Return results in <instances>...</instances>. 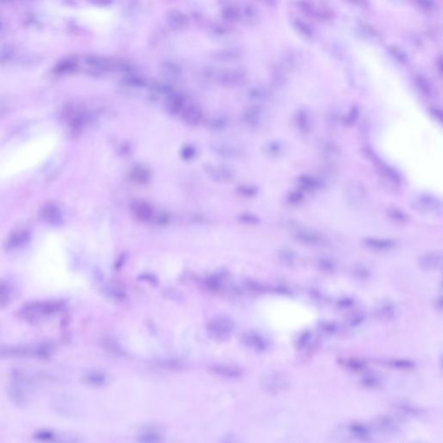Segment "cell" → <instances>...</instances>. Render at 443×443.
<instances>
[{"label": "cell", "instance_id": "44", "mask_svg": "<svg viewBox=\"0 0 443 443\" xmlns=\"http://www.w3.org/2000/svg\"><path fill=\"white\" fill-rule=\"evenodd\" d=\"M239 219L243 223H247V224H257L259 223V219L256 216L249 214V213H244V214L241 215L240 217H239Z\"/></svg>", "mask_w": 443, "mask_h": 443}, {"label": "cell", "instance_id": "30", "mask_svg": "<svg viewBox=\"0 0 443 443\" xmlns=\"http://www.w3.org/2000/svg\"><path fill=\"white\" fill-rule=\"evenodd\" d=\"M84 382L90 386H101L106 382V377L101 372H90L84 375Z\"/></svg>", "mask_w": 443, "mask_h": 443}, {"label": "cell", "instance_id": "3", "mask_svg": "<svg viewBox=\"0 0 443 443\" xmlns=\"http://www.w3.org/2000/svg\"><path fill=\"white\" fill-rule=\"evenodd\" d=\"M234 330L232 321L226 318H217L209 325V333L217 340L228 339Z\"/></svg>", "mask_w": 443, "mask_h": 443}, {"label": "cell", "instance_id": "12", "mask_svg": "<svg viewBox=\"0 0 443 443\" xmlns=\"http://www.w3.org/2000/svg\"><path fill=\"white\" fill-rule=\"evenodd\" d=\"M347 199L354 206H360L366 200V191L363 185L359 183L352 182L346 188Z\"/></svg>", "mask_w": 443, "mask_h": 443}, {"label": "cell", "instance_id": "1", "mask_svg": "<svg viewBox=\"0 0 443 443\" xmlns=\"http://www.w3.org/2000/svg\"><path fill=\"white\" fill-rule=\"evenodd\" d=\"M64 304L59 300H48L28 302L19 311L20 316L31 324H36L44 318H49L63 309Z\"/></svg>", "mask_w": 443, "mask_h": 443}, {"label": "cell", "instance_id": "52", "mask_svg": "<svg viewBox=\"0 0 443 443\" xmlns=\"http://www.w3.org/2000/svg\"><path fill=\"white\" fill-rule=\"evenodd\" d=\"M238 190L241 193L244 194V196H254L256 192V190L254 188L249 187V186H243Z\"/></svg>", "mask_w": 443, "mask_h": 443}, {"label": "cell", "instance_id": "6", "mask_svg": "<svg viewBox=\"0 0 443 443\" xmlns=\"http://www.w3.org/2000/svg\"><path fill=\"white\" fill-rule=\"evenodd\" d=\"M262 384L268 392L275 394L287 388L289 385V381L284 375L274 372L265 376Z\"/></svg>", "mask_w": 443, "mask_h": 443}, {"label": "cell", "instance_id": "49", "mask_svg": "<svg viewBox=\"0 0 443 443\" xmlns=\"http://www.w3.org/2000/svg\"><path fill=\"white\" fill-rule=\"evenodd\" d=\"M309 294L310 296H311L313 300H315V301H318V302H320V301L324 300L322 292L319 291V290H318L317 289H313V288L310 289Z\"/></svg>", "mask_w": 443, "mask_h": 443}, {"label": "cell", "instance_id": "39", "mask_svg": "<svg viewBox=\"0 0 443 443\" xmlns=\"http://www.w3.org/2000/svg\"><path fill=\"white\" fill-rule=\"evenodd\" d=\"M311 339H312L311 333L305 332V333H301V335L299 336L296 340V345H295L299 350H303L310 345Z\"/></svg>", "mask_w": 443, "mask_h": 443}, {"label": "cell", "instance_id": "37", "mask_svg": "<svg viewBox=\"0 0 443 443\" xmlns=\"http://www.w3.org/2000/svg\"><path fill=\"white\" fill-rule=\"evenodd\" d=\"M280 258L285 264H295L296 260V255L293 250L288 248H284L280 251Z\"/></svg>", "mask_w": 443, "mask_h": 443}, {"label": "cell", "instance_id": "32", "mask_svg": "<svg viewBox=\"0 0 443 443\" xmlns=\"http://www.w3.org/2000/svg\"><path fill=\"white\" fill-rule=\"evenodd\" d=\"M318 268L326 274H333L337 269L335 262L328 257H321L318 260Z\"/></svg>", "mask_w": 443, "mask_h": 443}, {"label": "cell", "instance_id": "51", "mask_svg": "<svg viewBox=\"0 0 443 443\" xmlns=\"http://www.w3.org/2000/svg\"><path fill=\"white\" fill-rule=\"evenodd\" d=\"M274 291L278 292V293H280L281 295H290L291 294V290L289 289V287L287 285H284V284H280V285L275 286L274 289Z\"/></svg>", "mask_w": 443, "mask_h": 443}, {"label": "cell", "instance_id": "53", "mask_svg": "<svg viewBox=\"0 0 443 443\" xmlns=\"http://www.w3.org/2000/svg\"><path fill=\"white\" fill-rule=\"evenodd\" d=\"M432 114H434L435 118L439 122H442V114H441V112L440 111L437 110V109H434V110L432 111Z\"/></svg>", "mask_w": 443, "mask_h": 443}, {"label": "cell", "instance_id": "16", "mask_svg": "<svg viewBox=\"0 0 443 443\" xmlns=\"http://www.w3.org/2000/svg\"><path fill=\"white\" fill-rule=\"evenodd\" d=\"M182 119L189 125H197L203 118V112L196 106H189L183 109Z\"/></svg>", "mask_w": 443, "mask_h": 443}, {"label": "cell", "instance_id": "26", "mask_svg": "<svg viewBox=\"0 0 443 443\" xmlns=\"http://www.w3.org/2000/svg\"><path fill=\"white\" fill-rule=\"evenodd\" d=\"M185 101L180 96H173L167 100L166 102V108L167 113L172 115H175L181 113L184 109Z\"/></svg>", "mask_w": 443, "mask_h": 443}, {"label": "cell", "instance_id": "46", "mask_svg": "<svg viewBox=\"0 0 443 443\" xmlns=\"http://www.w3.org/2000/svg\"><path fill=\"white\" fill-rule=\"evenodd\" d=\"M8 32V23L3 16L0 15V40L5 38Z\"/></svg>", "mask_w": 443, "mask_h": 443}, {"label": "cell", "instance_id": "40", "mask_svg": "<svg viewBox=\"0 0 443 443\" xmlns=\"http://www.w3.org/2000/svg\"><path fill=\"white\" fill-rule=\"evenodd\" d=\"M416 80H417V86L424 95H428L431 94V86L426 78L423 76H417Z\"/></svg>", "mask_w": 443, "mask_h": 443}, {"label": "cell", "instance_id": "20", "mask_svg": "<svg viewBox=\"0 0 443 443\" xmlns=\"http://www.w3.org/2000/svg\"><path fill=\"white\" fill-rule=\"evenodd\" d=\"M339 365L352 372H362L367 368L366 361L358 357H345L339 359Z\"/></svg>", "mask_w": 443, "mask_h": 443}, {"label": "cell", "instance_id": "13", "mask_svg": "<svg viewBox=\"0 0 443 443\" xmlns=\"http://www.w3.org/2000/svg\"><path fill=\"white\" fill-rule=\"evenodd\" d=\"M364 245L368 249L376 251H387L396 247V243L390 239H380V238H364Z\"/></svg>", "mask_w": 443, "mask_h": 443}, {"label": "cell", "instance_id": "27", "mask_svg": "<svg viewBox=\"0 0 443 443\" xmlns=\"http://www.w3.org/2000/svg\"><path fill=\"white\" fill-rule=\"evenodd\" d=\"M360 385L366 389H377L383 383L382 378L375 373H366L359 380Z\"/></svg>", "mask_w": 443, "mask_h": 443}, {"label": "cell", "instance_id": "22", "mask_svg": "<svg viewBox=\"0 0 443 443\" xmlns=\"http://www.w3.org/2000/svg\"><path fill=\"white\" fill-rule=\"evenodd\" d=\"M54 352V345L49 342L40 343L32 347V357L37 359H49L53 356Z\"/></svg>", "mask_w": 443, "mask_h": 443}, {"label": "cell", "instance_id": "48", "mask_svg": "<svg viewBox=\"0 0 443 443\" xmlns=\"http://www.w3.org/2000/svg\"><path fill=\"white\" fill-rule=\"evenodd\" d=\"M302 199H303V195L300 191L292 192L288 197V200L290 204H299Z\"/></svg>", "mask_w": 443, "mask_h": 443}, {"label": "cell", "instance_id": "15", "mask_svg": "<svg viewBox=\"0 0 443 443\" xmlns=\"http://www.w3.org/2000/svg\"><path fill=\"white\" fill-rule=\"evenodd\" d=\"M393 406L396 411H398L399 413L408 416V417L410 416V417H421L422 415V410L411 401L399 400V401H394Z\"/></svg>", "mask_w": 443, "mask_h": 443}, {"label": "cell", "instance_id": "29", "mask_svg": "<svg viewBox=\"0 0 443 443\" xmlns=\"http://www.w3.org/2000/svg\"><path fill=\"white\" fill-rule=\"evenodd\" d=\"M322 155L328 160H335L340 155V150L335 143L332 141H326L321 146Z\"/></svg>", "mask_w": 443, "mask_h": 443}, {"label": "cell", "instance_id": "4", "mask_svg": "<svg viewBox=\"0 0 443 443\" xmlns=\"http://www.w3.org/2000/svg\"><path fill=\"white\" fill-rule=\"evenodd\" d=\"M373 426L378 431L384 434H396L401 429V422L396 417L382 415L375 418Z\"/></svg>", "mask_w": 443, "mask_h": 443}, {"label": "cell", "instance_id": "24", "mask_svg": "<svg viewBox=\"0 0 443 443\" xmlns=\"http://www.w3.org/2000/svg\"><path fill=\"white\" fill-rule=\"evenodd\" d=\"M384 366L396 370H411L415 368L416 364L412 360L402 358H389L383 362Z\"/></svg>", "mask_w": 443, "mask_h": 443}, {"label": "cell", "instance_id": "50", "mask_svg": "<svg viewBox=\"0 0 443 443\" xmlns=\"http://www.w3.org/2000/svg\"><path fill=\"white\" fill-rule=\"evenodd\" d=\"M12 55H13L12 49H10L9 47L4 48V50H2V51H0V60L6 61L10 57H12Z\"/></svg>", "mask_w": 443, "mask_h": 443}, {"label": "cell", "instance_id": "56", "mask_svg": "<svg viewBox=\"0 0 443 443\" xmlns=\"http://www.w3.org/2000/svg\"><path fill=\"white\" fill-rule=\"evenodd\" d=\"M11 0H0V6L1 5H5V4H7L8 2H10Z\"/></svg>", "mask_w": 443, "mask_h": 443}, {"label": "cell", "instance_id": "28", "mask_svg": "<svg viewBox=\"0 0 443 443\" xmlns=\"http://www.w3.org/2000/svg\"><path fill=\"white\" fill-rule=\"evenodd\" d=\"M244 120L248 125L255 128L258 126L262 119V111L257 107H252L245 111L244 113Z\"/></svg>", "mask_w": 443, "mask_h": 443}, {"label": "cell", "instance_id": "18", "mask_svg": "<svg viewBox=\"0 0 443 443\" xmlns=\"http://www.w3.org/2000/svg\"><path fill=\"white\" fill-rule=\"evenodd\" d=\"M41 216L44 220L46 221L47 223L56 225L59 224L62 221V215L60 212V210L57 206H55L53 204H49L47 206H45L43 208Z\"/></svg>", "mask_w": 443, "mask_h": 443}, {"label": "cell", "instance_id": "54", "mask_svg": "<svg viewBox=\"0 0 443 443\" xmlns=\"http://www.w3.org/2000/svg\"><path fill=\"white\" fill-rule=\"evenodd\" d=\"M441 297L439 296V297L436 298V300H435V307H436V310H438L439 312L441 311V308H442V306H441Z\"/></svg>", "mask_w": 443, "mask_h": 443}, {"label": "cell", "instance_id": "9", "mask_svg": "<svg viewBox=\"0 0 443 443\" xmlns=\"http://www.w3.org/2000/svg\"><path fill=\"white\" fill-rule=\"evenodd\" d=\"M32 356V347L24 345H5L0 347V357L17 358Z\"/></svg>", "mask_w": 443, "mask_h": 443}, {"label": "cell", "instance_id": "19", "mask_svg": "<svg viewBox=\"0 0 443 443\" xmlns=\"http://www.w3.org/2000/svg\"><path fill=\"white\" fill-rule=\"evenodd\" d=\"M348 430L354 438L358 440H369L372 436V429L361 422H351L348 426Z\"/></svg>", "mask_w": 443, "mask_h": 443}, {"label": "cell", "instance_id": "38", "mask_svg": "<svg viewBox=\"0 0 443 443\" xmlns=\"http://www.w3.org/2000/svg\"><path fill=\"white\" fill-rule=\"evenodd\" d=\"M57 434L55 432L50 429H40L34 434V438L40 441H51L55 439Z\"/></svg>", "mask_w": 443, "mask_h": 443}, {"label": "cell", "instance_id": "35", "mask_svg": "<svg viewBox=\"0 0 443 443\" xmlns=\"http://www.w3.org/2000/svg\"><path fill=\"white\" fill-rule=\"evenodd\" d=\"M318 329L324 333L326 335H333L338 332V325L335 322L330 321V320H325V321L319 322L318 326Z\"/></svg>", "mask_w": 443, "mask_h": 443}, {"label": "cell", "instance_id": "7", "mask_svg": "<svg viewBox=\"0 0 443 443\" xmlns=\"http://www.w3.org/2000/svg\"><path fill=\"white\" fill-rule=\"evenodd\" d=\"M243 341L247 347L258 352L266 351L269 347L268 340L258 333H246L243 337Z\"/></svg>", "mask_w": 443, "mask_h": 443}, {"label": "cell", "instance_id": "25", "mask_svg": "<svg viewBox=\"0 0 443 443\" xmlns=\"http://www.w3.org/2000/svg\"><path fill=\"white\" fill-rule=\"evenodd\" d=\"M298 183L303 190H307V191L318 190L321 187L322 185L320 180L315 177H312V176H301L298 179Z\"/></svg>", "mask_w": 443, "mask_h": 443}, {"label": "cell", "instance_id": "31", "mask_svg": "<svg viewBox=\"0 0 443 443\" xmlns=\"http://www.w3.org/2000/svg\"><path fill=\"white\" fill-rule=\"evenodd\" d=\"M131 178L139 184H146L151 179V173L144 167H136L132 172Z\"/></svg>", "mask_w": 443, "mask_h": 443}, {"label": "cell", "instance_id": "5", "mask_svg": "<svg viewBox=\"0 0 443 443\" xmlns=\"http://www.w3.org/2000/svg\"><path fill=\"white\" fill-rule=\"evenodd\" d=\"M418 265L423 270H438L442 265V254L440 251H430L422 254L418 258Z\"/></svg>", "mask_w": 443, "mask_h": 443}, {"label": "cell", "instance_id": "45", "mask_svg": "<svg viewBox=\"0 0 443 443\" xmlns=\"http://www.w3.org/2000/svg\"><path fill=\"white\" fill-rule=\"evenodd\" d=\"M196 153V150L192 146H187L182 149L181 156L184 159H190L194 157V155Z\"/></svg>", "mask_w": 443, "mask_h": 443}, {"label": "cell", "instance_id": "34", "mask_svg": "<svg viewBox=\"0 0 443 443\" xmlns=\"http://www.w3.org/2000/svg\"><path fill=\"white\" fill-rule=\"evenodd\" d=\"M387 213H388V216L396 223H405L409 221V217L406 215V213H405L402 211H400L399 209L395 208V207L388 209Z\"/></svg>", "mask_w": 443, "mask_h": 443}, {"label": "cell", "instance_id": "41", "mask_svg": "<svg viewBox=\"0 0 443 443\" xmlns=\"http://www.w3.org/2000/svg\"><path fill=\"white\" fill-rule=\"evenodd\" d=\"M215 370L222 374L228 375L229 377H237L241 373L240 370L234 368V367L233 368L232 367H227V366H223V367L217 366V367H215Z\"/></svg>", "mask_w": 443, "mask_h": 443}, {"label": "cell", "instance_id": "47", "mask_svg": "<svg viewBox=\"0 0 443 443\" xmlns=\"http://www.w3.org/2000/svg\"><path fill=\"white\" fill-rule=\"evenodd\" d=\"M354 275L359 279H366L369 276V271L363 266H358L354 269Z\"/></svg>", "mask_w": 443, "mask_h": 443}, {"label": "cell", "instance_id": "2", "mask_svg": "<svg viewBox=\"0 0 443 443\" xmlns=\"http://www.w3.org/2000/svg\"><path fill=\"white\" fill-rule=\"evenodd\" d=\"M414 210L424 214L440 215L442 204L440 198L431 194L422 193L414 197L411 202Z\"/></svg>", "mask_w": 443, "mask_h": 443}, {"label": "cell", "instance_id": "8", "mask_svg": "<svg viewBox=\"0 0 443 443\" xmlns=\"http://www.w3.org/2000/svg\"><path fill=\"white\" fill-rule=\"evenodd\" d=\"M294 237L300 244L307 246H320L324 244V239L321 235L307 229H299L295 231Z\"/></svg>", "mask_w": 443, "mask_h": 443}, {"label": "cell", "instance_id": "10", "mask_svg": "<svg viewBox=\"0 0 443 443\" xmlns=\"http://www.w3.org/2000/svg\"><path fill=\"white\" fill-rule=\"evenodd\" d=\"M398 309L395 304L390 301L383 302L375 310V316L382 321H390L396 318Z\"/></svg>", "mask_w": 443, "mask_h": 443}, {"label": "cell", "instance_id": "33", "mask_svg": "<svg viewBox=\"0 0 443 443\" xmlns=\"http://www.w3.org/2000/svg\"><path fill=\"white\" fill-rule=\"evenodd\" d=\"M366 319V314L362 311H355L346 318V324L350 327H357L362 325Z\"/></svg>", "mask_w": 443, "mask_h": 443}, {"label": "cell", "instance_id": "17", "mask_svg": "<svg viewBox=\"0 0 443 443\" xmlns=\"http://www.w3.org/2000/svg\"><path fill=\"white\" fill-rule=\"evenodd\" d=\"M210 174L217 181H229L234 178L235 172L232 167L229 166H219V167H210Z\"/></svg>", "mask_w": 443, "mask_h": 443}, {"label": "cell", "instance_id": "14", "mask_svg": "<svg viewBox=\"0 0 443 443\" xmlns=\"http://www.w3.org/2000/svg\"><path fill=\"white\" fill-rule=\"evenodd\" d=\"M29 233L26 230H18L12 233L7 239L6 243V249L7 251L18 250L23 247L29 241Z\"/></svg>", "mask_w": 443, "mask_h": 443}, {"label": "cell", "instance_id": "43", "mask_svg": "<svg viewBox=\"0 0 443 443\" xmlns=\"http://www.w3.org/2000/svg\"><path fill=\"white\" fill-rule=\"evenodd\" d=\"M357 116H358V110L357 107H352L345 117V124L346 125L353 124L355 120L357 119Z\"/></svg>", "mask_w": 443, "mask_h": 443}, {"label": "cell", "instance_id": "55", "mask_svg": "<svg viewBox=\"0 0 443 443\" xmlns=\"http://www.w3.org/2000/svg\"><path fill=\"white\" fill-rule=\"evenodd\" d=\"M6 107H7V104H6V101L0 100V115L5 113V111L6 110Z\"/></svg>", "mask_w": 443, "mask_h": 443}, {"label": "cell", "instance_id": "23", "mask_svg": "<svg viewBox=\"0 0 443 443\" xmlns=\"http://www.w3.org/2000/svg\"><path fill=\"white\" fill-rule=\"evenodd\" d=\"M295 122L298 129L302 133H308L311 130L312 122L310 118L309 113L305 109L299 110L295 115Z\"/></svg>", "mask_w": 443, "mask_h": 443}, {"label": "cell", "instance_id": "57", "mask_svg": "<svg viewBox=\"0 0 443 443\" xmlns=\"http://www.w3.org/2000/svg\"><path fill=\"white\" fill-rule=\"evenodd\" d=\"M21 1H31V0H21Z\"/></svg>", "mask_w": 443, "mask_h": 443}, {"label": "cell", "instance_id": "36", "mask_svg": "<svg viewBox=\"0 0 443 443\" xmlns=\"http://www.w3.org/2000/svg\"><path fill=\"white\" fill-rule=\"evenodd\" d=\"M266 152L268 155L273 156V157H277L283 154L284 152V146L283 144L279 142H271L266 146Z\"/></svg>", "mask_w": 443, "mask_h": 443}, {"label": "cell", "instance_id": "21", "mask_svg": "<svg viewBox=\"0 0 443 443\" xmlns=\"http://www.w3.org/2000/svg\"><path fill=\"white\" fill-rule=\"evenodd\" d=\"M134 216L140 221H149L153 216V209L149 204L143 201H139L133 207Z\"/></svg>", "mask_w": 443, "mask_h": 443}, {"label": "cell", "instance_id": "11", "mask_svg": "<svg viewBox=\"0 0 443 443\" xmlns=\"http://www.w3.org/2000/svg\"><path fill=\"white\" fill-rule=\"evenodd\" d=\"M15 289L12 281L5 278L0 279V308H6L12 303Z\"/></svg>", "mask_w": 443, "mask_h": 443}, {"label": "cell", "instance_id": "42", "mask_svg": "<svg viewBox=\"0 0 443 443\" xmlns=\"http://www.w3.org/2000/svg\"><path fill=\"white\" fill-rule=\"evenodd\" d=\"M353 299L351 297H343L340 298L337 301V306L340 309H348L350 307L354 305Z\"/></svg>", "mask_w": 443, "mask_h": 443}]
</instances>
